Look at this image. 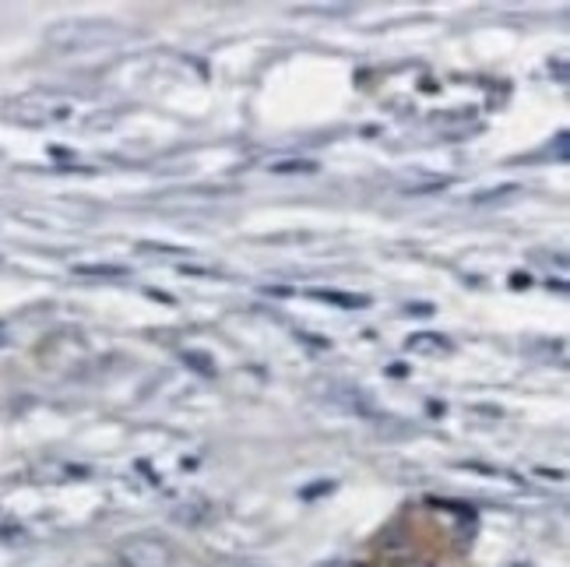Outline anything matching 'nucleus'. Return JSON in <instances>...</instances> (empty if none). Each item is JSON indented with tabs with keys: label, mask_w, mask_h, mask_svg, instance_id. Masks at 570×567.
<instances>
[{
	"label": "nucleus",
	"mask_w": 570,
	"mask_h": 567,
	"mask_svg": "<svg viewBox=\"0 0 570 567\" xmlns=\"http://www.w3.org/2000/svg\"><path fill=\"white\" fill-rule=\"evenodd\" d=\"M314 169H317V163H311V159H293V163L272 166V173H314Z\"/></svg>",
	"instance_id": "nucleus-2"
},
{
	"label": "nucleus",
	"mask_w": 570,
	"mask_h": 567,
	"mask_svg": "<svg viewBox=\"0 0 570 567\" xmlns=\"http://www.w3.org/2000/svg\"><path fill=\"white\" fill-rule=\"evenodd\" d=\"M78 272H92V275H124V268H78Z\"/></svg>",
	"instance_id": "nucleus-3"
},
{
	"label": "nucleus",
	"mask_w": 570,
	"mask_h": 567,
	"mask_svg": "<svg viewBox=\"0 0 570 567\" xmlns=\"http://www.w3.org/2000/svg\"><path fill=\"white\" fill-rule=\"evenodd\" d=\"M127 567H169V547L156 536H135L120 547Z\"/></svg>",
	"instance_id": "nucleus-1"
}]
</instances>
